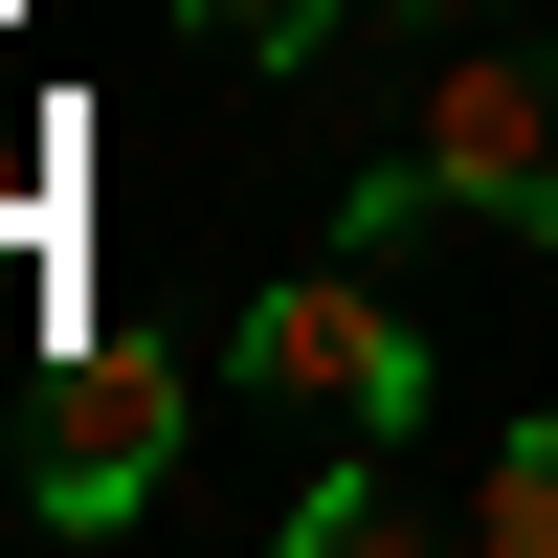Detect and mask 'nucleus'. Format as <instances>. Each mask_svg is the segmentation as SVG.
<instances>
[{
  "mask_svg": "<svg viewBox=\"0 0 558 558\" xmlns=\"http://www.w3.org/2000/svg\"><path fill=\"white\" fill-rule=\"evenodd\" d=\"M223 380H246V402H313V425H336V447H402V425H425V336H402V291H380V268H268V291L246 313H223Z\"/></svg>",
  "mask_w": 558,
  "mask_h": 558,
  "instance_id": "nucleus-1",
  "label": "nucleus"
},
{
  "mask_svg": "<svg viewBox=\"0 0 558 558\" xmlns=\"http://www.w3.org/2000/svg\"><path fill=\"white\" fill-rule=\"evenodd\" d=\"M447 514H470V558H558V402H514V425L470 447V492H447Z\"/></svg>",
  "mask_w": 558,
  "mask_h": 558,
  "instance_id": "nucleus-4",
  "label": "nucleus"
},
{
  "mask_svg": "<svg viewBox=\"0 0 558 558\" xmlns=\"http://www.w3.org/2000/svg\"><path fill=\"white\" fill-rule=\"evenodd\" d=\"M425 157L470 223H514V246H558V45H447L425 89Z\"/></svg>",
  "mask_w": 558,
  "mask_h": 558,
  "instance_id": "nucleus-3",
  "label": "nucleus"
},
{
  "mask_svg": "<svg viewBox=\"0 0 558 558\" xmlns=\"http://www.w3.org/2000/svg\"><path fill=\"white\" fill-rule=\"evenodd\" d=\"M157 470H179V357L157 336H68L45 357V425H23V514L112 536V514H157Z\"/></svg>",
  "mask_w": 558,
  "mask_h": 558,
  "instance_id": "nucleus-2",
  "label": "nucleus"
},
{
  "mask_svg": "<svg viewBox=\"0 0 558 558\" xmlns=\"http://www.w3.org/2000/svg\"><path fill=\"white\" fill-rule=\"evenodd\" d=\"M380 536H470V514H425V492H402L380 447H357V470H313L291 514H268V558H380Z\"/></svg>",
  "mask_w": 558,
  "mask_h": 558,
  "instance_id": "nucleus-5",
  "label": "nucleus"
}]
</instances>
